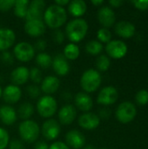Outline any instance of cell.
Here are the masks:
<instances>
[{"label":"cell","mask_w":148,"mask_h":149,"mask_svg":"<svg viewBox=\"0 0 148 149\" xmlns=\"http://www.w3.org/2000/svg\"><path fill=\"white\" fill-rule=\"evenodd\" d=\"M67 20V12L64 7L52 3L45 8L43 21L52 30H58L63 26Z\"/></svg>","instance_id":"1"},{"label":"cell","mask_w":148,"mask_h":149,"mask_svg":"<svg viewBox=\"0 0 148 149\" xmlns=\"http://www.w3.org/2000/svg\"><path fill=\"white\" fill-rule=\"evenodd\" d=\"M88 24L84 18H74L65 26V35L71 43L77 44L83 40L88 31Z\"/></svg>","instance_id":"2"},{"label":"cell","mask_w":148,"mask_h":149,"mask_svg":"<svg viewBox=\"0 0 148 149\" xmlns=\"http://www.w3.org/2000/svg\"><path fill=\"white\" fill-rule=\"evenodd\" d=\"M102 79L99 71L90 68L83 72L80 78L81 88L86 93H94L100 86Z\"/></svg>","instance_id":"3"},{"label":"cell","mask_w":148,"mask_h":149,"mask_svg":"<svg viewBox=\"0 0 148 149\" xmlns=\"http://www.w3.org/2000/svg\"><path fill=\"white\" fill-rule=\"evenodd\" d=\"M18 134L23 141L34 143L40 134V127L38 124L32 120H23L18 126Z\"/></svg>","instance_id":"4"},{"label":"cell","mask_w":148,"mask_h":149,"mask_svg":"<svg viewBox=\"0 0 148 149\" xmlns=\"http://www.w3.org/2000/svg\"><path fill=\"white\" fill-rule=\"evenodd\" d=\"M36 107L38 114L42 118L48 120L56 113L58 110V102L52 96L44 95L38 99Z\"/></svg>","instance_id":"5"},{"label":"cell","mask_w":148,"mask_h":149,"mask_svg":"<svg viewBox=\"0 0 148 149\" xmlns=\"http://www.w3.org/2000/svg\"><path fill=\"white\" fill-rule=\"evenodd\" d=\"M35 49L28 42H19L13 48V56L20 62H29L35 56Z\"/></svg>","instance_id":"6"},{"label":"cell","mask_w":148,"mask_h":149,"mask_svg":"<svg viewBox=\"0 0 148 149\" xmlns=\"http://www.w3.org/2000/svg\"><path fill=\"white\" fill-rule=\"evenodd\" d=\"M137 113L136 107L130 101H125L119 105L116 110V117L122 123L132 121Z\"/></svg>","instance_id":"7"},{"label":"cell","mask_w":148,"mask_h":149,"mask_svg":"<svg viewBox=\"0 0 148 149\" xmlns=\"http://www.w3.org/2000/svg\"><path fill=\"white\" fill-rule=\"evenodd\" d=\"M40 132L45 140L54 141L60 134L61 132L60 124L58 121H57L54 119H48L43 123Z\"/></svg>","instance_id":"8"},{"label":"cell","mask_w":148,"mask_h":149,"mask_svg":"<svg viewBox=\"0 0 148 149\" xmlns=\"http://www.w3.org/2000/svg\"><path fill=\"white\" fill-rule=\"evenodd\" d=\"M46 3L44 0H33L28 6L25 20H43Z\"/></svg>","instance_id":"9"},{"label":"cell","mask_w":148,"mask_h":149,"mask_svg":"<svg viewBox=\"0 0 148 149\" xmlns=\"http://www.w3.org/2000/svg\"><path fill=\"white\" fill-rule=\"evenodd\" d=\"M106 51L110 57L113 58H121L127 52V45L121 40L114 39L106 44Z\"/></svg>","instance_id":"10"},{"label":"cell","mask_w":148,"mask_h":149,"mask_svg":"<svg viewBox=\"0 0 148 149\" xmlns=\"http://www.w3.org/2000/svg\"><path fill=\"white\" fill-rule=\"evenodd\" d=\"M65 144L72 149H81L85 146V135L77 129H72L65 134Z\"/></svg>","instance_id":"11"},{"label":"cell","mask_w":148,"mask_h":149,"mask_svg":"<svg viewBox=\"0 0 148 149\" xmlns=\"http://www.w3.org/2000/svg\"><path fill=\"white\" fill-rule=\"evenodd\" d=\"M78 123L80 127L85 130H93L99 126L100 118L96 113L88 112L81 114L78 119Z\"/></svg>","instance_id":"12"},{"label":"cell","mask_w":148,"mask_h":149,"mask_svg":"<svg viewBox=\"0 0 148 149\" xmlns=\"http://www.w3.org/2000/svg\"><path fill=\"white\" fill-rule=\"evenodd\" d=\"M118 96V91L114 86H106L99 91L97 97V102L101 105H111L116 102Z\"/></svg>","instance_id":"13"},{"label":"cell","mask_w":148,"mask_h":149,"mask_svg":"<svg viewBox=\"0 0 148 149\" xmlns=\"http://www.w3.org/2000/svg\"><path fill=\"white\" fill-rule=\"evenodd\" d=\"M24 29L30 37L38 38L45 32L46 25L43 20H29L25 21Z\"/></svg>","instance_id":"14"},{"label":"cell","mask_w":148,"mask_h":149,"mask_svg":"<svg viewBox=\"0 0 148 149\" xmlns=\"http://www.w3.org/2000/svg\"><path fill=\"white\" fill-rule=\"evenodd\" d=\"M58 120L62 125H71L77 118V108L70 104L63 106L58 113Z\"/></svg>","instance_id":"15"},{"label":"cell","mask_w":148,"mask_h":149,"mask_svg":"<svg viewBox=\"0 0 148 149\" xmlns=\"http://www.w3.org/2000/svg\"><path fill=\"white\" fill-rule=\"evenodd\" d=\"M74 104L79 110L85 113L90 112L93 107V100L92 97L85 92H79L75 95Z\"/></svg>","instance_id":"16"},{"label":"cell","mask_w":148,"mask_h":149,"mask_svg":"<svg viewBox=\"0 0 148 149\" xmlns=\"http://www.w3.org/2000/svg\"><path fill=\"white\" fill-rule=\"evenodd\" d=\"M54 72L58 76H65L70 72V64L63 54H58L52 58L51 64Z\"/></svg>","instance_id":"17"},{"label":"cell","mask_w":148,"mask_h":149,"mask_svg":"<svg viewBox=\"0 0 148 149\" xmlns=\"http://www.w3.org/2000/svg\"><path fill=\"white\" fill-rule=\"evenodd\" d=\"M98 19L104 28L111 27L116 20L115 12L111 7L103 6L98 11Z\"/></svg>","instance_id":"18"},{"label":"cell","mask_w":148,"mask_h":149,"mask_svg":"<svg viewBox=\"0 0 148 149\" xmlns=\"http://www.w3.org/2000/svg\"><path fill=\"white\" fill-rule=\"evenodd\" d=\"M60 86V80L57 76H46L40 84V90L46 95L55 93Z\"/></svg>","instance_id":"19"},{"label":"cell","mask_w":148,"mask_h":149,"mask_svg":"<svg viewBox=\"0 0 148 149\" xmlns=\"http://www.w3.org/2000/svg\"><path fill=\"white\" fill-rule=\"evenodd\" d=\"M22 96V91L19 86L9 85L4 87L2 93V97L7 104H15L18 102Z\"/></svg>","instance_id":"20"},{"label":"cell","mask_w":148,"mask_h":149,"mask_svg":"<svg viewBox=\"0 0 148 149\" xmlns=\"http://www.w3.org/2000/svg\"><path fill=\"white\" fill-rule=\"evenodd\" d=\"M30 70L24 65L16 67L10 73V80L12 85L17 86L24 85L29 80Z\"/></svg>","instance_id":"21"},{"label":"cell","mask_w":148,"mask_h":149,"mask_svg":"<svg viewBox=\"0 0 148 149\" xmlns=\"http://www.w3.org/2000/svg\"><path fill=\"white\" fill-rule=\"evenodd\" d=\"M16 41L15 32L9 28L0 29V52L8 51Z\"/></svg>","instance_id":"22"},{"label":"cell","mask_w":148,"mask_h":149,"mask_svg":"<svg viewBox=\"0 0 148 149\" xmlns=\"http://www.w3.org/2000/svg\"><path fill=\"white\" fill-rule=\"evenodd\" d=\"M17 120V111L10 105L0 107V120L6 126L13 125Z\"/></svg>","instance_id":"23"},{"label":"cell","mask_w":148,"mask_h":149,"mask_svg":"<svg viewBox=\"0 0 148 149\" xmlns=\"http://www.w3.org/2000/svg\"><path fill=\"white\" fill-rule=\"evenodd\" d=\"M67 8L69 13L72 17L76 18H80V17H82L86 12L87 4L84 0H72L70 1Z\"/></svg>","instance_id":"24"},{"label":"cell","mask_w":148,"mask_h":149,"mask_svg":"<svg viewBox=\"0 0 148 149\" xmlns=\"http://www.w3.org/2000/svg\"><path fill=\"white\" fill-rule=\"evenodd\" d=\"M115 31L120 37L130 38L133 36L135 32V26L129 21H120L119 23H117L115 26Z\"/></svg>","instance_id":"25"},{"label":"cell","mask_w":148,"mask_h":149,"mask_svg":"<svg viewBox=\"0 0 148 149\" xmlns=\"http://www.w3.org/2000/svg\"><path fill=\"white\" fill-rule=\"evenodd\" d=\"M80 54L79 47L77 44L69 43L64 48L63 55L67 60H76Z\"/></svg>","instance_id":"26"},{"label":"cell","mask_w":148,"mask_h":149,"mask_svg":"<svg viewBox=\"0 0 148 149\" xmlns=\"http://www.w3.org/2000/svg\"><path fill=\"white\" fill-rule=\"evenodd\" d=\"M17 113V117H19L22 120H30V118L34 113V107L32 106V104L29 102H24L19 106Z\"/></svg>","instance_id":"27"},{"label":"cell","mask_w":148,"mask_h":149,"mask_svg":"<svg viewBox=\"0 0 148 149\" xmlns=\"http://www.w3.org/2000/svg\"><path fill=\"white\" fill-rule=\"evenodd\" d=\"M30 2L28 0H17L13 6L14 15L19 18H25Z\"/></svg>","instance_id":"28"},{"label":"cell","mask_w":148,"mask_h":149,"mask_svg":"<svg viewBox=\"0 0 148 149\" xmlns=\"http://www.w3.org/2000/svg\"><path fill=\"white\" fill-rule=\"evenodd\" d=\"M35 62H36V64L40 68L46 69V68H49L51 65V64H52V58L48 53L43 52H39L36 56Z\"/></svg>","instance_id":"29"},{"label":"cell","mask_w":148,"mask_h":149,"mask_svg":"<svg viewBox=\"0 0 148 149\" xmlns=\"http://www.w3.org/2000/svg\"><path fill=\"white\" fill-rule=\"evenodd\" d=\"M103 50V45L98 40H90L85 45V51L92 55H98Z\"/></svg>","instance_id":"30"},{"label":"cell","mask_w":148,"mask_h":149,"mask_svg":"<svg viewBox=\"0 0 148 149\" xmlns=\"http://www.w3.org/2000/svg\"><path fill=\"white\" fill-rule=\"evenodd\" d=\"M110 65H111V60L106 55L102 54V55H100V56H99L97 58L96 66H97L98 70H99L101 72L107 71L108 68L110 67Z\"/></svg>","instance_id":"31"},{"label":"cell","mask_w":148,"mask_h":149,"mask_svg":"<svg viewBox=\"0 0 148 149\" xmlns=\"http://www.w3.org/2000/svg\"><path fill=\"white\" fill-rule=\"evenodd\" d=\"M29 79H31V80L37 86L38 84H41L43 80L41 70L38 67H32L29 72Z\"/></svg>","instance_id":"32"},{"label":"cell","mask_w":148,"mask_h":149,"mask_svg":"<svg viewBox=\"0 0 148 149\" xmlns=\"http://www.w3.org/2000/svg\"><path fill=\"white\" fill-rule=\"evenodd\" d=\"M97 38L98 41H99L101 44L102 43H108L111 41L112 38V33L107 28H100L97 31Z\"/></svg>","instance_id":"33"},{"label":"cell","mask_w":148,"mask_h":149,"mask_svg":"<svg viewBox=\"0 0 148 149\" xmlns=\"http://www.w3.org/2000/svg\"><path fill=\"white\" fill-rule=\"evenodd\" d=\"M10 143V135L8 132L0 127V149H5Z\"/></svg>","instance_id":"34"},{"label":"cell","mask_w":148,"mask_h":149,"mask_svg":"<svg viewBox=\"0 0 148 149\" xmlns=\"http://www.w3.org/2000/svg\"><path fill=\"white\" fill-rule=\"evenodd\" d=\"M26 93L31 99H38L40 96L41 90L37 85H30L26 87Z\"/></svg>","instance_id":"35"},{"label":"cell","mask_w":148,"mask_h":149,"mask_svg":"<svg viewBox=\"0 0 148 149\" xmlns=\"http://www.w3.org/2000/svg\"><path fill=\"white\" fill-rule=\"evenodd\" d=\"M135 99L140 105H146L148 102V91L146 89L139 91L135 96Z\"/></svg>","instance_id":"36"},{"label":"cell","mask_w":148,"mask_h":149,"mask_svg":"<svg viewBox=\"0 0 148 149\" xmlns=\"http://www.w3.org/2000/svg\"><path fill=\"white\" fill-rule=\"evenodd\" d=\"M65 34L59 29L58 30H55L54 32H53V35H52V38H53V41L56 43V44H58V45H61L64 40H65Z\"/></svg>","instance_id":"37"},{"label":"cell","mask_w":148,"mask_h":149,"mask_svg":"<svg viewBox=\"0 0 148 149\" xmlns=\"http://www.w3.org/2000/svg\"><path fill=\"white\" fill-rule=\"evenodd\" d=\"M15 0H0V10L8 11L13 8Z\"/></svg>","instance_id":"38"},{"label":"cell","mask_w":148,"mask_h":149,"mask_svg":"<svg viewBox=\"0 0 148 149\" xmlns=\"http://www.w3.org/2000/svg\"><path fill=\"white\" fill-rule=\"evenodd\" d=\"M1 59L3 60V63H5L6 65H12L13 62H14V56L12 53H10V52L8 51H5V52H3L2 53V56L0 57Z\"/></svg>","instance_id":"39"},{"label":"cell","mask_w":148,"mask_h":149,"mask_svg":"<svg viewBox=\"0 0 148 149\" xmlns=\"http://www.w3.org/2000/svg\"><path fill=\"white\" fill-rule=\"evenodd\" d=\"M8 147L9 149H24V145L18 139H13L10 141Z\"/></svg>","instance_id":"40"},{"label":"cell","mask_w":148,"mask_h":149,"mask_svg":"<svg viewBox=\"0 0 148 149\" xmlns=\"http://www.w3.org/2000/svg\"><path fill=\"white\" fill-rule=\"evenodd\" d=\"M33 47H34L35 51L38 50V51H40L41 52H43L46 49V47H47V43H46V41L44 39H38L35 43Z\"/></svg>","instance_id":"41"},{"label":"cell","mask_w":148,"mask_h":149,"mask_svg":"<svg viewBox=\"0 0 148 149\" xmlns=\"http://www.w3.org/2000/svg\"><path fill=\"white\" fill-rule=\"evenodd\" d=\"M49 149H70V148L63 141H55L49 146Z\"/></svg>","instance_id":"42"},{"label":"cell","mask_w":148,"mask_h":149,"mask_svg":"<svg viewBox=\"0 0 148 149\" xmlns=\"http://www.w3.org/2000/svg\"><path fill=\"white\" fill-rule=\"evenodd\" d=\"M135 6L140 10H147L148 9V0H138L133 1Z\"/></svg>","instance_id":"43"},{"label":"cell","mask_w":148,"mask_h":149,"mask_svg":"<svg viewBox=\"0 0 148 149\" xmlns=\"http://www.w3.org/2000/svg\"><path fill=\"white\" fill-rule=\"evenodd\" d=\"M33 149H49V145L44 141H36V143L34 144Z\"/></svg>","instance_id":"44"},{"label":"cell","mask_w":148,"mask_h":149,"mask_svg":"<svg viewBox=\"0 0 148 149\" xmlns=\"http://www.w3.org/2000/svg\"><path fill=\"white\" fill-rule=\"evenodd\" d=\"M70 3L69 0H55L54 3L58 5V6H61V7H64L65 5H68Z\"/></svg>","instance_id":"45"},{"label":"cell","mask_w":148,"mask_h":149,"mask_svg":"<svg viewBox=\"0 0 148 149\" xmlns=\"http://www.w3.org/2000/svg\"><path fill=\"white\" fill-rule=\"evenodd\" d=\"M109 3L113 7H120L123 3V1L122 0H110Z\"/></svg>","instance_id":"46"},{"label":"cell","mask_w":148,"mask_h":149,"mask_svg":"<svg viewBox=\"0 0 148 149\" xmlns=\"http://www.w3.org/2000/svg\"><path fill=\"white\" fill-rule=\"evenodd\" d=\"M104 3L103 0H92V3L95 6H99Z\"/></svg>","instance_id":"47"},{"label":"cell","mask_w":148,"mask_h":149,"mask_svg":"<svg viewBox=\"0 0 148 149\" xmlns=\"http://www.w3.org/2000/svg\"><path fill=\"white\" fill-rule=\"evenodd\" d=\"M83 149H95V148H94V147H93L92 145H85V146L83 148Z\"/></svg>","instance_id":"48"},{"label":"cell","mask_w":148,"mask_h":149,"mask_svg":"<svg viewBox=\"0 0 148 149\" xmlns=\"http://www.w3.org/2000/svg\"><path fill=\"white\" fill-rule=\"evenodd\" d=\"M2 93H3V89H2V87L0 86V99H1V97H2Z\"/></svg>","instance_id":"49"},{"label":"cell","mask_w":148,"mask_h":149,"mask_svg":"<svg viewBox=\"0 0 148 149\" xmlns=\"http://www.w3.org/2000/svg\"><path fill=\"white\" fill-rule=\"evenodd\" d=\"M101 149H106V148H101Z\"/></svg>","instance_id":"50"},{"label":"cell","mask_w":148,"mask_h":149,"mask_svg":"<svg viewBox=\"0 0 148 149\" xmlns=\"http://www.w3.org/2000/svg\"><path fill=\"white\" fill-rule=\"evenodd\" d=\"M0 60H1V58H0Z\"/></svg>","instance_id":"51"}]
</instances>
